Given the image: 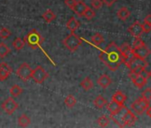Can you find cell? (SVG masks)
<instances>
[{
    "label": "cell",
    "instance_id": "20",
    "mask_svg": "<svg viewBox=\"0 0 151 128\" xmlns=\"http://www.w3.org/2000/svg\"><path fill=\"white\" fill-rule=\"evenodd\" d=\"M116 15H117V17H118L121 21L124 22V21H126V20L130 17L131 13H130V11L128 10V8H126V7H121V8L117 11Z\"/></svg>",
    "mask_w": 151,
    "mask_h": 128
},
{
    "label": "cell",
    "instance_id": "7",
    "mask_svg": "<svg viewBox=\"0 0 151 128\" xmlns=\"http://www.w3.org/2000/svg\"><path fill=\"white\" fill-rule=\"evenodd\" d=\"M125 65L130 70H135L137 68H139V67L147 68V62L146 59L132 56L131 59H129L125 62Z\"/></svg>",
    "mask_w": 151,
    "mask_h": 128
},
{
    "label": "cell",
    "instance_id": "18",
    "mask_svg": "<svg viewBox=\"0 0 151 128\" xmlns=\"http://www.w3.org/2000/svg\"><path fill=\"white\" fill-rule=\"evenodd\" d=\"M127 97L126 95L122 92V91H116L113 95H112V101H115L116 102L119 103L120 105H124Z\"/></svg>",
    "mask_w": 151,
    "mask_h": 128
},
{
    "label": "cell",
    "instance_id": "38",
    "mask_svg": "<svg viewBox=\"0 0 151 128\" xmlns=\"http://www.w3.org/2000/svg\"><path fill=\"white\" fill-rule=\"evenodd\" d=\"M102 1V3L103 4H105L106 6H111L116 0H101Z\"/></svg>",
    "mask_w": 151,
    "mask_h": 128
},
{
    "label": "cell",
    "instance_id": "10",
    "mask_svg": "<svg viewBox=\"0 0 151 128\" xmlns=\"http://www.w3.org/2000/svg\"><path fill=\"white\" fill-rule=\"evenodd\" d=\"M132 55L139 57V58H142V59H146L151 52L150 49L144 44L141 46L132 49Z\"/></svg>",
    "mask_w": 151,
    "mask_h": 128
},
{
    "label": "cell",
    "instance_id": "36",
    "mask_svg": "<svg viewBox=\"0 0 151 128\" xmlns=\"http://www.w3.org/2000/svg\"><path fill=\"white\" fill-rule=\"evenodd\" d=\"M142 29H143V33H149L151 31V25L146 22L142 23Z\"/></svg>",
    "mask_w": 151,
    "mask_h": 128
},
{
    "label": "cell",
    "instance_id": "32",
    "mask_svg": "<svg viewBox=\"0 0 151 128\" xmlns=\"http://www.w3.org/2000/svg\"><path fill=\"white\" fill-rule=\"evenodd\" d=\"M83 16H84L86 19H87V20H92V19L95 16V12H94L92 8L88 7V8L86 10V12L84 13Z\"/></svg>",
    "mask_w": 151,
    "mask_h": 128
},
{
    "label": "cell",
    "instance_id": "35",
    "mask_svg": "<svg viewBox=\"0 0 151 128\" xmlns=\"http://www.w3.org/2000/svg\"><path fill=\"white\" fill-rule=\"evenodd\" d=\"M103 3L101 0H92L91 1V6L93 8L96 9V10H99L101 6H102Z\"/></svg>",
    "mask_w": 151,
    "mask_h": 128
},
{
    "label": "cell",
    "instance_id": "12",
    "mask_svg": "<svg viewBox=\"0 0 151 128\" xmlns=\"http://www.w3.org/2000/svg\"><path fill=\"white\" fill-rule=\"evenodd\" d=\"M128 31L130 32V34L134 37H140L143 33V29H142V24L139 23V22H135L134 23H132L129 28H128Z\"/></svg>",
    "mask_w": 151,
    "mask_h": 128
},
{
    "label": "cell",
    "instance_id": "19",
    "mask_svg": "<svg viewBox=\"0 0 151 128\" xmlns=\"http://www.w3.org/2000/svg\"><path fill=\"white\" fill-rule=\"evenodd\" d=\"M106 106H107L108 110L110 112V115H114V114L117 113V112L122 109V107H123L124 105H120L119 103L116 102L115 101H110L109 103H108Z\"/></svg>",
    "mask_w": 151,
    "mask_h": 128
},
{
    "label": "cell",
    "instance_id": "37",
    "mask_svg": "<svg viewBox=\"0 0 151 128\" xmlns=\"http://www.w3.org/2000/svg\"><path fill=\"white\" fill-rule=\"evenodd\" d=\"M64 3H65V5H66L67 6H68L70 9H73L74 6H75V4H76V0H65Z\"/></svg>",
    "mask_w": 151,
    "mask_h": 128
},
{
    "label": "cell",
    "instance_id": "17",
    "mask_svg": "<svg viewBox=\"0 0 151 128\" xmlns=\"http://www.w3.org/2000/svg\"><path fill=\"white\" fill-rule=\"evenodd\" d=\"M66 27L71 32H74L80 27V22L76 19L75 17H71L66 23Z\"/></svg>",
    "mask_w": 151,
    "mask_h": 128
},
{
    "label": "cell",
    "instance_id": "28",
    "mask_svg": "<svg viewBox=\"0 0 151 128\" xmlns=\"http://www.w3.org/2000/svg\"><path fill=\"white\" fill-rule=\"evenodd\" d=\"M9 52L10 48L5 43H0V58H5Z\"/></svg>",
    "mask_w": 151,
    "mask_h": 128
},
{
    "label": "cell",
    "instance_id": "21",
    "mask_svg": "<svg viewBox=\"0 0 151 128\" xmlns=\"http://www.w3.org/2000/svg\"><path fill=\"white\" fill-rule=\"evenodd\" d=\"M93 104L98 109H102L103 107H105L108 104V101H107V100L102 95H98L95 98V100L93 101Z\"/></svg>",
    "mask_w": 151,
    "mask_h": 128
},
{
    "label": "cell",
    "instance_id": "5",
    "mask_svg": "<svg viewBox=\"0 0 151 128\" xmlns=\"http://www.w3.org/2000/svg\"><path fill=\"white\" fill-rule=\"evenodd\" d=\"M31 74H32V69L27 62L22 63L16 70V75L24 82H27L31 78Z\"/></svg>",
    "mask_w": 151,
    "mask_h": 128
},
{
    "label": "cell",
    "instance_id": "30",
    "mask_svg": "<svg viewBox=\"0 0 151 128\" xmlns=\"http://www.w3.org/2000/svg\"><path fill=\"white\" fill-rule=\"evenodd\" d=\"M97 122H98V124L101 127H106L109 124V118H108L106 116H100L98 118Z\"/></svg>",
    "mask_w": 151,
    "mask_h": 128
},
{
    "label": "cell",
    "instance_id": "24",
    "mask_svg": "<svg viewBox=\"0 0 151 128\" xmlns=\"http://www.w3.org/2000/svg\"><path fill=\"white\" fill-rule=\"evenodd\" d=\"M29 124H30V118L26 114H22L18 118V125L21 127H26Z\"/></svg>",
    "mask_w": 151,
    "mask_h": 128
},
{
    "label": "cell",
    "instance_id": "15",
    "mask_svg": "<svg viewBox=\"0 0 151 128\" xmlns=\"http://www.w3.org/2000/svg\"><path fill=\"white\" fill-rule=\"evenodd\" d=\"M111 83H112V80H111L110 77L108 76V75H106V74L101 75V76L98 78V80H97V84H98L101 88H103V89L108 88V87L111 85Z\"/></svg>",
    "mask_w": 151,
    "mask_h": 128
},
{
    "label": "cell",
    "instance_id": "6",
    "mask_svg": "<svg viewBox=\"0 0 151 128\" xmlns=\"http://www.w3.org/2000/svg\"><path fill=\"white\" fill-rule=\"evenodd\" d=\"M49 77L46 70L40 65L37 66L34 70H32L31 78L37 83V84H42L45 82V80Z\"/></svg>",
    "mask_w": 151,
    "mask_h": 128
},
{
    "label": "cell",
    "instance_id": "39",
    "mask_svg": "<svg viewBox=\"0 0 151 128\" xmlns=\"http://www.w3.org/2000/svg\"><path fill=\"white\" fill-rule=\"evenodd\" d=\"M144 22L148 23L151 25V14H147L145 18H144Z\"/></svg>",
    "mask_w": 151,
    "mask_h": 128
},
{
    "label": "cell",
    "instance_id": "40",
    "mask_svg": "<svg viewBox=\"0 0 151 128\" xmlns=\"http://www.w3.org/2000/svg\"><path fill=\"white\" fill-rule=\"evenodd\" d=\"M146 115L148 116V117H150L151 118V106L149 105L148 106V108L146 109Z\"/></svg>",
    "mask_w": 151,
    "mask_h": 128
},
{
    "label": "cell",
    "instance_id": "34",
    "mask_svg": "<svg viewBox=\"0 0 151 128\" xmlns=\"http://www.w3.org/2000/svg\"><path fill=\"white\" fill-rule=\"evenodd\" d=\"M141 97L147 100V101H151V88H147L145 89L142 93H141Z\"/></svg>",
    "mask_w": 151,
    "mask_h": 128
},
{
    "label": "cell",
    "instance_id": "23",
    "mask_svg": "<svg viewBox=\"0 0 151 128\" xmlns=\"http://www.w3.org/2000/svg\"><path fill=\"white\" fill-rule=\"evenodd\" d=\"M22 92H23V90H22V88L20 86H18V85H14V86H13L11 88H10V90H9V93H10V94L12 95V97H19L22 93Z\"/></svg>",
    "mask_w": 151,
    "mask_h": 128
},
{
    "label": "cell",
    "instance_id": "8",
    "mask_svg": "<svg viewBox=\"0 0 151 128\" xmlns=\"http://www.w3.org/2000/svg\"><path fill=\"white\" fill-rule=\"evenodd\" d=\"M149 101L144 99V98H139L137 99L133 103H132V109L138 115H141L143 114V112L148 108L149 106Z\"/></svg>",
    "mask_w": 151,
    "mask_h": 128
},
{
    "label": "cell",
    "instance_id": "27",
    "mask_svg": "<svg viewBox=\"0 0 151 128\" xmlns=\"http://www.w3.org/2000/svg\"><path fill=\"white\" fill-rule=\"evenodd\" d=\"M25 44H26V43H25L24 39L22 40V39L20 38V37H16V38L14 40V42H13V46H14V48L15 50L20 51V50H22V49L24 47Z\"/></svg>",
    "mask_w": 151,
    "mask_h": 128
},
{
    "label": "cell",
    "instance_id": "14",
    "mask_svg": "<svg viewBox=\"0 0 151 128\" xmlns=\"http://www.w3.org/2000/svg\"><path fill=\"white\" fill-rule=\"evenodd\" d=\"M88 8V6L83 2V1H81V0H79V1H76V4H75V6H74V7H73V11L77 14L78 16H80V17H82L83 16V14H84V13L86 12V10Z\"/></svg>",
    "mask_w": 151,
    "mask_h": 128
},
{
    "label": "cell",
    "instance_id": "31",
    "mask_svg": "<svg viewBox=\"0 0 151 128\" xmlns=\"http://www.w3.org/2000/svg\"><path fill=\"white\" fill-rule=\"evenodd\" d=\"M11 36V31L6 28H1L0 29V38L1 39H6Z\"/></svg>",
    "mask_w": 151,
    "mask_h": 128
},
{
    "label": "cell",
    "instance_id": "4",
    "mask_svg": "<svg viewBox=\"0 0 151 128\" xmlns=\"http://www.w3.org/2000/svg\"><path fill=\"white\" fill-rule=\"evenodd\" d=\"M63 45L70 52H75L82 45V39L78 36L76 35L74 32H71L64 38Z\"/></svg>",
    "mask_w": 151,
    "mask_h": 128
},
{
    "label": "cell",
    "instance_id": "11",
    "mask_svg": "<svg viewBox=\"0 0 151 128\" xmlns=\"http://www.w3.org/2000/svg\"><path fill=\"white\" fill-rule=\"evenodd\" d=\"M12 74V68L6 62L0 63V81H5Z\"/></svg>",
    "mask_w": 151,
    "mask_h": 128
},
{
    "label": "cell",
    "instance_id": "26",
    "mask_svg": "<svg viewBox=\"0 0 151 128\" xmlns=\"http://www.w3.org/2000/svg\"><path fill=\"white\" fill-rule=\"evenodd\" d=\"M56 18L55 14L52 11V10H47L43 14V19L46 22H52V21H54Z\"/></svg>",
    "mask_w": 151,
    "mask_h": 128
},
{
    "label": "cell",
    "instance_id": "3",
    "mask_svg": "<svg viewBox=\"0 0 151 128\" xmlns=\"http://www.w3.org/2000/svg\"><path fill=\"white\" fill-rule=\"evenodd\" d=\"M25 43L29 46L31 49H37L41 46L44 38L41 36V34L37 29H32L24 38Z\"/></svg>",
    "mask_w": 151,
    "mask_h": 128
},
{
    "label": "cell",
    "instance_id": "29",
    "mask_svg": "<svg viewBox=\"0 0 151 128\" xmlns=\"http://www.w3.org/2000/svg\"><path fill=\"white\" fill-rule=\"evenodd\" d=\"M92 42L94 43L95 45H99L104 42V37L101 33H96L92 37Z\"/></svg>",
    "mask_w": 151,
    "mask_h": 128
},
{
    "label": "cell",
    "instance_id": "25",
    "mask_svg": "<svg viewBox=\"0 0 151 128\" xmlns=\"http://www.w3.org/2000/svg\"><path fill=\"white\" fill-rule=\"evenodd\" d=\"M64 103H65V105H66L68 108L71 109V108L75 107V105L77 104V99H76L72 94H68V95L65 98Z\"/></svg>",
    "mask_w": 151,
    "mask_h": 128
},
{
    "label": "cell",
    "instance_id": "33",
    "mask_svg": "<svg viewBox=\"0 0 151 128\" xmlns=\"http://www.w3.org/2000/svg\"><path fill=\"white\" fill-rule=\"evenodd\" d=\"M145 43L143 42V40L140 38V37H137L134 38V41H133V44H132V49H135V48H138L139 46H141L142 45H144Z\"/></svg>",
    "mask_w": 151,
    "mask_h": 128
},
{
    "label": "cell",
    "instance_id": "9",
    "mask_svg": "<svg viewBox=\"0 0 151 128\" xmlns=\"http://www.w3.org/2000/svg\"><path fill=\"white\" fill-rule=\"evenodd\" d=\"M1 107L6 114L12 115L19 108V105L13 97H9L2 103Z\"/></svg>",
    "mask_w": 151,
    "mask_h": 128
},
{
    "label": "cell",
    "instance_id": "1",
    "mask_svg": "<svg viewBox=\"0 0 151 128\" xmlns=\"http://www.w3.org/2000/svg\"><path fill=\"white\" fill-rule=\"evenodd\" d=\"M99 58L112 71L117 70L121 66V64L124 63L120 48L115 42L109 43V45L105 48V50L100 53Z\"/></svg>",
    "mask_w": 151,
    "mask_h": 128
},
{
    "label": "cell",
    "instance_id": "13",
    "mask_svg": "<svg viewBox=\"0 0 151 128\" xmlns=\"http://www.w3.org/2000/svg\"><path fill=\"white\" fill-rule=\"evenodd\" d=\"M119 48H120V51H121V52L123 54L124 60V63H125L129 59H131L133 56L132 52V46L128 43H124Z\"/></svg>",
    "mask_w": 151,
    "mask_h": 128
},
{
    "label": "cell",
    "instance_id": "16",
    "mask_svg": "<svg viewBox=\"0 0 151 128\" xmlns=\"http://www.w3.org/2000/svg\"><path fill=\"white\" fill-rule=\"evenodd\" d=\"M132 82L137 88H142L143 86H146L147 79V77H145L143 74H139L134 79H132Z\"/></svg>",
    "mask_w": 151,
    "mask_h": 128
},
{
    "label": "cell",
    "instance_id": "2",
    "mask_svg": "<svg viewBox=\"0 0 151 128\" xmlns=\"http://www.w3.org/2000/svg\"><path fill=\"white\" fill-rule=\"evenodd\" d=\"M110 118L120 127L132 126L137 121V117L135 114L131 109L124 107V105L117 113L114 115H110Z\"/></svg>",
    "mask_w": 151,
    "mask_h": 128
},
{
    "label": "cell",
    "instance_id": "41",
    "mask_svg": "<svg viewBox=\"0 0 151 128\" xmlns=\"http://www.w3.org/2000/svg\"><path fill=\"white\" fill-rule=\"evenodd\" d=\"M147 75H148V77H150V78H151V70L148 72V74H147Z\"/></svg>",
    "mask_w": 151,
    "mask_h": 128
},
{
    "label": "cell",
    "instance_id": "22",
    "mask_svg": "<svg viewBox=\"0 0 151 128\" xmlns=\"http://www.w3.org/2000/svg\"><path fill=\"white\" fill-rule=\"evenodd\" d=\"M80 86L85 90V91H89L93 87V83L90 79V78H86L83 79L80 83Z\"/></svg>",
    "mask_w": 151,
    "mask_h": 128
}]
</instances>
